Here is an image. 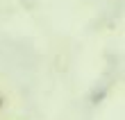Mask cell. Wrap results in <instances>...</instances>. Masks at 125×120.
I'll return each instance as SVG.
<instances>
[{
  "instance_id": "cell-1",
  "label": "cell",
  "mask_w": 125,
  "mask_h": 120,
  "mask_svg": "<svg viewBox=\"0 0 125 120\" xmlns=\"http://www.w3.org/2000/svg\"><path fill=\"white\" fill-rule=\"evenodd\" d=\"M5 107H7V100H5V95L0 93V109H5Z\"/></svg>"
}]
</instances>
